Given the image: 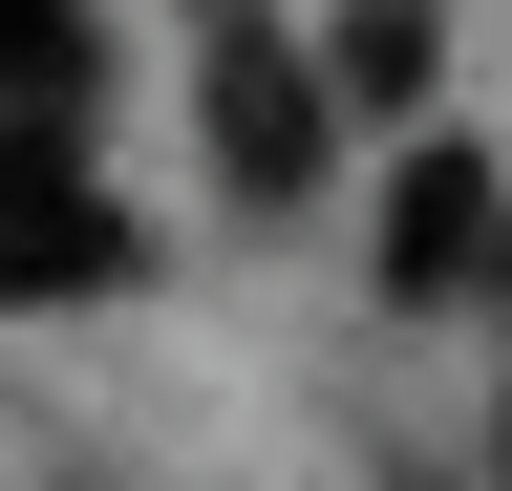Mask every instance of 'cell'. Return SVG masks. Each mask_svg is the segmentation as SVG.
Returning <instances> with one entry per match:
<instances>
[{
    "instance_id": "277c9868",
    "label": "cell",
    "mask_w": 512,
    "mask_h": 491,
    "mask_svg": "<svg viewBox=\"0 0 512 491\" xmlns=\"http://www.w3.org/2000/svg\"><path fill=\"white\" fill-rule=\"evenodd\" d=\"M427 65H448L427 0H342V22H320V107H342V129H427Z\"/></svg>"
},
{
    "instance_id": "7a4b0ae2",
    "label": "cell",
    "mask_w": 512,
    "mask_h": 491,
    "mask_svg": "<svg viewBox=\"0 0 512 491\" xmlns=\"http://www.w3.org/2000/svg\"><path fill=\"white\" fill-rule=\"evenodd\" d=\"M491 257H512V193H491V150L406 129V193H384V278H406V299H491Z\"/></svg>"
},
{
    "instance_id": "6da1fadb",
    "label": "cell",
    "mask_w": 512,
    "mask_h": 491,
    "mask_svg": "<svg viewBox=\"0 0 512 491\" xmlns=\"http://www.w3.org/2000/svg\"><path fill=\"white\" fill-rule=\"evenodd\" d=\"M320 150H342V107H320V43L214 22V171H235L256 214H299V193H320Z\"/></svg>"
},
{
    "instance_id": "3957f363",
    "label": "cell",
    "mask_w": 512,
    "mask_h": 491,
    "mask_svg": "<svg viewBox=\"0 0 512 491\" xmlns=\"http://www.w3.org/2000/svg\"><path fill=\"white\" fill-rule=\"evenodd\" d=\"M128 214L86 193V150H0V299H107Z\"/></svg>"
}]
</instances>
